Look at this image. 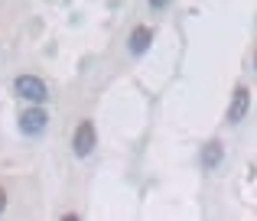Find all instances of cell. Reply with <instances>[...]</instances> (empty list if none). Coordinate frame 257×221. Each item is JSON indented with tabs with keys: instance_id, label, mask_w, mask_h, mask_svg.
<instances>
[{
	"instance_id": "obj_1",
	"label": "cell",
	"mask_w": 257,
	"mask_h": 221,
	"mask_svg": "<svg viewBox=\"0 0 257 221\" xmlns=\"http://www.w3.org/2000/svg\"><path fill=\"white\" fill-rule=\"evenodd\" d=\"M13 91L30 104H46L49 101V85L36 75H17L13 78Z\"/></svg>"
},
{
	"instance_id": "obj_2",
	"label": "cell",
	"mask_w": 257,
	"mask_h": 221,
	"mask_svg": "<svg viewBox=\"0 0 257 221\" xmlns=\"http://www.w3.org/2000/svg\"><path fill=\"white\" fill-rule=\"evenodd\" d=\"M94 146H98V130H94V120H82V124L75 127V133H72V153H75L78 159L91 156Z\"/></svg>"
},
{
	"instance_id": "obj_3",
	"label": "cell",
	"mask_w": 257,
	"mask_h": 221,
	"mask_svg": "<svg viewBox=\"0 0 257 221\" xmlns=\"http://www.w3.org/2000/svg\"><path fill=\"white\" fill-rule=\"evenodd\" d=\"M247 108H251V88L238 85L231 95V104H228V124H241L247 117Z\"/></svg>"
},
{
	"instance_id": "obj_4",
	"label": "cell",
	"mask_w": 257,
	"mask_h": 221,
	"mask_svg": "<svg viewBox=\"0 0 257 221\" xmlns=\"http://www.w3.org/2000/svg\"><path fill=\"white\" fill-rule=\"evenodd\" d=\"M46 124H49V114H46L43 104H33V108H26L20 114V127H23V133H43Z\"/></svg>"
},
{
	"instance_id": "obj_5",
	"label": "cell",
	"mask_w": 257,
	"mask_h": 221,
	"mask_svg": "<svg viewBox=\"0 0 257 221\" xmlns=\"http://www.w3.org/2000/svg\"><path fill=\"white\" fill-rule=\"evenodd\" d=\"M153 43V26H134L131 36H127V46H131L134 56H144Z\"/></svg>"
},
{
	"instance_id": "obj_6",
	"label": "cell",
	"mask_w": 257,
	"mask_h": 221,
	"mask_svg": "<svg viewBox=\"0 0 257 221\" xmlns=\"http://www.w3.org/2000/svg\"><path fill=\"white\" fill-rule=\"evenodd\" d=\"M199 159H202L205 169H215V166L225 159V143H221V140H208V143L202 146V156Z\"/></svg>"
},
{
	"instance_id": "obj_7",
	"label": "cell",
	"mask_w": 257,
	"mask_h": 221,
	"mask_svg": "<svg viewBox=\"0 0 257 221\" xmlns=\"http://www.w3.org/2000/svg\"><path fill=\"white\" fill-rule=\"evenodd\" d=\"M170 4H173V0H150V7H153V10H166Z\"/></svg>"
},
{
	"instance_id": "obj_8",
	"label": "cell",
	"mask_w": 257,
	"mask_h": 221,
	"mask_svg": "<svg viewBox=\"0 0 257 221\" xmlns=\"http://www.w3.org/2000/svg\"><path fill=\"white\" fill-rule=\"evenodd\" d=\"M4 208H7V189L0 185V215H4Z\"/></svg>"
},
{
	"instance_id": "obj_9",
	"label": "cell",
	"mask_w": 257,
	"mask_h": 221,
	"mask_svg": "<svg viewBox=\"0 0 257 221\" xmlns=\"http://www.w3.org/2000/svg\"><path fill=\"white\" fill-rule=\"evenodd\" d=\"M254 69H257V52H254Z\"/></svg>"
}]
</instances>
